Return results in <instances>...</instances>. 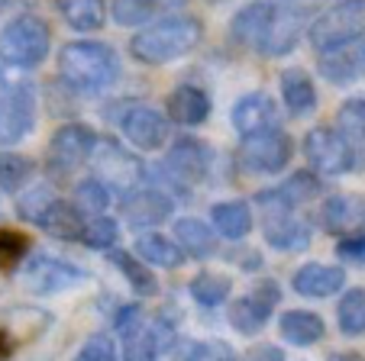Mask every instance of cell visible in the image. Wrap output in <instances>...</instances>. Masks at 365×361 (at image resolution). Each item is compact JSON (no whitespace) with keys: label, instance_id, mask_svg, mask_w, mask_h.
Masks as SVG:
<instances>
[{"label":"cell","instance_id":"cell-38","mask_svg":"<svg viewBox=\"0 0 365 361\" xmlns=\"http://www.w3.org/2000/svg\"><path fill=\"white\" fill-rule=\"evenodd\" d=\"M120 239V226L113 223L110 216H94L84 223V232H81V242L94 252H113Z\"/></svg>","mask_w":365,"mask_h":361},{"label":"cell","instance_id":"cell-22","mask_svg":"<svg viewBox=\"0 0 365 361\" xmlns=\"http://www.w3.org/2000/svg\"><path fill=\"white\" fill-rule=\"evenodd\" d=\"M365 219V204L352 194H333L320 206V226L330 236H349L352 229H359Z\"/></svg>","mask_w":365,"mask_h":361},{"label":"cell","instance_id":"cell-9","mask_svg":"<svg viewBox=\"0 0 365 361\" xmlns=\"http://www.w3.org/2000/svg\"><path fill=\"white\" fill-rule=\"evenodd\" d=\"M91 164H94V177L107 187H117V191H133V187L143 184L145 168L136 155L123 149L117 139H103L97 142L94 155H91Z\"/></svg>","mask_w":365,"mask_h":361},{"label":"cell","instance_id":"cell-11","mask_svg":"<svg viewBox=\"0 0 365 361\" xmlns=\"http://www.w3.org/2000/svg\"><path fill=\"white\" fill-rule=\"evenodd\" d=\"M278 300H282V287L275 281H259L246 297L233 300L230 307V326L240 335H259L269 323V316L275 313Z\"/></svg>","mask_w":365,"mask_h":361},{"label":"cell","instance_id":"cell-10","mask_svg":"<svg viewBox=\"0 0 365 361\" xmlns=\"http://www.w3.org/2000/svg\"><path fill=\"white\" fill-rule=\"evenodd\" d=\"M291 136L284 130H269V132H259V136H249L240 142V164L252 174H278V171L288 168L291 162Z\"/></svg>","mask_w":365,"mask_h":361},{"label":"cell","instance_id":"cell-6","mask_svg":"<svg viewBox=\"0 0 365 361\" xmlns=\"http://www.w3.org/2000/svg\"><path fill=\"white\" fill-rule=\"evenodd\" d=\"M36 88L29 81L0 75V145H16L36 126Z\"/></svg>","mask_w":365,"mask_h":361},{"label":"cell","instance_id":"cell-36","mask_svg":"<svg viewBox=\"0 0 365 361\" xmlns=\"http://www.w3.org/2000/svg\"><path fill=\"white\" fill-rule=\"evenodd\" d=\"M33 171H36L33 158L16 155V152H0V191H7V194L20 191L29 177H33Z\"/></svg>","mask_w":365,"mask_h":361},{"label":"cell","instance_id":"cell-19","mask_svg":"<svg viewBox=\"0 0 365 361\" xmlns=\"http://www.w3.org/2000/svg\"><path fill=\"white\" fill-rule=\"evenodd\" d=\"M175 204L159 191V187H143V191H133L130 200L123 204V216L133 229H152V226H162L172 216Z\"/></svg>","mask_w":365,"mask_h":361},{"label":"cell","instance_id":"cell-43","mask_svg":"<svg viewBox=\"0 0 365 361\" xmlns=\"http://www.w3.org/2000/svg\"><path fill=\"white\" fill-rule=\"evenodd\" d=\"M336 255L343 261H349V265H359V268H365V236H349V239H343L336 246Z\"/></svg>","mask_w":365,"mask_h":361},{"label":"cell","instance_id":"cell-23","mask_svg":"<svg viewBox=\"0 0 365 361\" xmlns=\"http://www.w3.org/2000/svg\"><path fill=\"white\" fill-rule=\"evenodd\" d=\"M317 68L333 88H349L365 75V46H349L320 55Z\"/></svg>","mask_w":365,"mask_h":361},{"label":"cell","instance_id":"cell-34","mask_svg":"<svg viewBox=\"0 0 365 361\" xmlns=\"http://www.w3.org/2000/svg\"><path fill=\"white\" fill-rule=\"evenodd\" d=\"M336 323L343 335H365V287H352L343 293L336 307Z\"/></svg>","mask_w":365,"mask_h":361},{"label":"cell","instance_id":"cell-41","mask_svg":"<svg viewBox=\"0 0 365 361\" xmlns=\"http://www.w3.org/2000/svg\"><path fill=\"white\" fill-rule=\"evenodd\" d=\"M75 361H117V345H113V339H107V335H94V339H88V345L78 352Z\"/></svg>","mask_w":365,"mask_h":361},{"label":"cell","instance_id":"cell-24","mask_svg":"<svg viewBox=\"0 0 365 361\" xmlns=\"http://www.w3.org/2000/svg\"><path fill=\"white\" fill-rule=\"evenodd\" d=\"M181 7H187V0H113L110 14L120 26H143V23L152 26Z\"/></svg>","mask_w":365,"mask_h":361},{"label":"cell","instance_id":"cell-33","mask_svg":"<svg viewBox=\"0 0 365 361\" xmlns=\"http://www.w3.org/2000/svg\"><path fill=\"white\" fill-rule=\"evenodd\" d=\"M336 130L346 136V142L352 145L356 152V168H359V155H362V145H365V97H352L339 107L336 113Z\"/></svg>","mask_w":365,"mask_h":361},{"label":"cell","instance_id":"cell-25","mask_svg":"<svg viewBox=\"0 0 365 361\" xmlns=\"http://www.w3.org/2000/svg\"><path fill=\"white\" fill-rule=\"evenodd\" d=\"M278 335H282L288 345L307 348V345L324 342L327 323L320 313H310V310H284L282 320H278Z\"/></svg>","mask_w":365,"mask_h":361},{"label":"cell","instance_id":"cell-39","mask_svg":"<svg viewBox=\"0 0 365 361\" xmlns=\"http://www.w3.org/2000/svg\"><path fill=\"white\" fill-rule=\"evenodd\" d=\"M297 36H301V20L297 14L291 10H278V20H275V29H272V39L265 46V55H284L294 48Z\"/></svg>","mask_w":365,"mask_h":361},{"label":"cell","instance_id":"cell-18","mask_svg":"<svg viewBox=\"0 0 365 361\" xmlns=\"http://www.w3.org/2000/svg\"><path fill=\"white\" fill-rule=\"evenodd\" d=\"M175 342H178V333L168 320H155L145 323L136 335H130L123 345V361H155L165 352H172Z\"/></svg>","mask_w":365,"mask_h":361},{"label":"cell","instance_id":"cell-31","mask_svg":"<svg viewBox=\"0 0 365 361\" xmlns=\"http://www.w3.org/2000/svg\"><path fill=\"white\" fill-rule=\"evenodd\" d=\"M110 265L117 268L120 274L126 278V284L139 293V297H152V293L159 291V281H155V271L145 265L143 258H133L130 252H110Z\"/></svg>","mask_w":365,"mask_h":361},{"label":"cell","instance_id":"cell-17","mask_svg":"<svg viewBox=\"0 0 365 361\" xmlns=\"http://www.w3.org/2000/svg\"><path fill=\"white\" fill-rule=\"evenodd\" d=\"M262 232L265 242L278 252H301L314 242V226L301 219L297 213H272L262 216Z\"/></svg>","mask_w":365,"mask_h":361},{"label":"cell","instance_id":"cell-26","mask_svg":"<svg viewBox=\"0 0 365 361\" xmlns=\"http://www.w3.org/2000/svg\"><path fill=\"white\" fill-rule=\"evenodd\" d=\"M175 242L181 246V252L191 255V258H197V261L217 255V248H220L217 232L210 229L207 223L194 219V216H185V219H178V223H175Z\"/></svg>","mask_w":365,"mask_h":361},{"label":"cell","instance_id":"cell-20","mask_svg":"<svg viewBox=\"0 0 365 361\" xmlns=\"http://www.w3.org/2000/svg\"><path fill=\"white\" fill-rule=\"evenodd\" d=\"M165 110L178 126H200L210 120L214 103H210V94L204 88H197V84H178L165 97Z\"/></svg>","mask_w":365,"mask_h":361},{"label":"cell","instance_id":"cell-29","mask_svg":"<svg viewBox=\"0 0 365 361\" xmlns=\"http://www.w3.org/2000/svg\"><path fill=\"white\" fill-rule=\"evenodd\" d=\"M56 7L78 33H97L107 20V0H56Z\"/></svg>","mask_w":365,"mask_h":361},{"label":"cell","instance_id":"cell-16","mask_svg":"<svg viewBox=\"0 0 365 361\" xmlns=\"http://www.w3.org/2000/svg\"><path fill=\"white\" fill-rule=\"evenodd\" d=\"M120 130H123L126 142H133L143 152H155L165 145L168 139V123L159 110L152 107H133L126 110V116L120 120Z\"/></svg>","mask_w":365,"mask_h":361},{"label":"cell","instance_id":"cell-7","mask_svg":"<svg viewBox=\"0 0 365 361\" xmlns=\"http://www.w3.org/2000/svg\"><path fill=\"white\" fill-rule=\"evenodd\" d=\"M304 158L310 162L314 174L327 177L346 174V171L356 168V152L336 126H314L304 136Z\"/></svg>","mask_w":365,"mask_h":361},{"label":"cell","instance_id":"cell-15","mask_svg":"<svg viewBox=\"0 0 365 361\" xmlns=\"http://www.w3.org/2000/svg\"><path fill=\"white\" fill-rule=\"evenodd\" d=\"M230 123L233 130L240 132L242 139L249 136H259V132H269V130H278V107L265 90H252V94L240 97L230 110Z\"/></svg>","mask_w":365,"mask_h":361},{"label":"cell","instance_id":"cell-14","mask_svg":"<svg viewBox=\"0 0 365 361\" xmlns=\"http://www.w3.org/2000/svg\"><path fill=\"white\" fill-rule=\"evenodd\" d=\"M275 20H278V7L269 4V0H252L240 14L230 20V39L242 48H259L265 52L272 39V29H275Z\"/></svg>","mask_w":365,"mask_h":361},{"label":"cell","instance_id":"cell-42","mask_svg":"<svg viewBox=\"0 0 365 361\" xmlns=\"http://www.w3.org/2000/svg\"><path fill=\"white\" fill-rule=\"evenodd\" d=\"M143 326H145V310L139 307V303H126V307L117 310V333L123 335V339L136 335Z\"/></svg>","mask_w":365,"mask_h":361},{"label":"cell","instance_id":"cell-13","mask_svg":"<svg viewBox=\"0 0 365 361\" xmlns=\"http://www.w3.org/2000/svg\"><path fill=\"white\" fill-rule=\"evenodd\" d=\"M97 142H101V139H97V132L91 130L88 123H65L52 132V142H48V162H52V168H56L58 174H65V171L91 162Z\"/></svg>","mask_w":365,"mask_h":361},{"label":"cell","instance_id":"cell-21","mask_svg":"<svg viewBox=\"0 0 365 361\" xmlns=\"http://www.w3.org/2000/svg\"><path fill=\"white\" fill-rule=\"evenodd\" d=\"M346 284V271L339 265H324V261H310V265L297 268L291 287L301 297H314V300H327L336 291H343Z\"/></svg>","mask_w":365,"mask_h":361},{"label":"cell","instance_id":"cell-2","mask_svg":"<svg viewBox=\"0 0 365 361\" xmlns=\"http://www.w3.org/2000/svg\"><path fill=\"white\" fill-rule=\"evenodd\" d=\"M204 39V23L197 16H165L130 39V55L139 65H168L194 52Z\"/></svg>","mask_w":365,"mask_h":361},{"label":"cell","instance_id":"cell-3","mask_svg":"<svg viewBox=\"0 0 365 361\" xmlns=\"http://www.w3.org/2000/svg\"><path fill=\"white\" fill-rule=\"evenodd\" d=\"M16 213L26 223L39 226L52 239H65V242H78L84 232V216L71 200L58 197L52 187H29L20 200H16Z\"/></svg>","mask_w":365,"mask_h":361},{"label":"cell","instance_id":"cell-44","mask_svg":"<svg viewBox=\"0 0 365 361\" xmlns=\"http://www.w3.org/2000/svg\"><path fill=\"white\" fill-rule=\"evenodd\" d=\"M0 7H7V0H0Z\"/></svg>","mask_w":365,"mask_h":361},{"label":"cell","instance_id":"cell-32","mask_svg":"<svg viewBox=\"0 0 365 361\" xmlns=\"http://www.w3.org/2000/svg\"><path fill=\"white\" fill-rule=\"evenodd\" d=\"M187 291H191L194 303H200L204 310H214L230 297L233 284H230V278L227 274H220V271H200V274H194L191 278Z\"/></svg>","mask_w":365,"mask_h":361},{"label":"cell","instance_id":"cell-12","mask_svg":"<svg viewBox=\"0 0 365 361\" xmlns=\"http://www.w3.org/2000/svg\"><path fill=\"white\" fill-rule=\"evenodd\" d=\"M162 171L172 177L175 187H197L210 171V149L194 136H181L172 142V149L165 152Z\"/></svg>","mask_w":365,"mask_h":361},{"label":"cell","instance_id":"cell-30","mask_svg":"<svg viewBox=\"0 0 365 361\" xmlns=\"http://www.w3.org/2000/svg\"><path fill=\"white\" fill-rule=\"evenodd\" d=\"M136 255L145 261V265L155 268H178L185 261V252L175 239L162 236V232H145V236L136 239Z\"/></svg>","mask_w":365,"mask_h":361},{"label":"cell","instance_id":"cell-4","mask_svg":"<svg viewBox=\"0 0 365 361\" xmlns=\"http://www.w3.org/2000/svg\"><path fill=\"white\" fill-rule=\"evenodd\" d=\"M52 33L36 14H20L0 29V65L14 71H33L48 58Z\"/></svg>","mask_w":365,"mask_h":361},{"label":"cell","instance_id":"cell-40","mask_svg":"<svg viewBox=\"0 0 365 361\" xmlns=\"http://www.w3.org/2000/svg\"><path fill=\"white\" fill-rule=\"evenodd\" d=\"M26 252H29L26 236H20L14 229H0V271H10V268L23 265Z\"/></svg>","mask_w":365,"mask_h":361},{"label":"cell","instance_id":"cell-5","mask_svg":"<svg viewBox=\"0 0 365 361\" xmlns=\"http://www.w3.org/2000/svg\"><path fill=\"white\" fill-rule=\"evenodd\" d=\"M365 36V0H339L310 23L307 39L320 55L356 46Z\"/></svg>","mask_w":365,"mask_h":361},{"label":"cell","instance_id":"cell-8","mask_svg":"<svg viewBox=\"0 0 365 361\" xmlns=\"http://www.w3.org/2000/svg\"><path fill=\"white\" fill-rule=\"evenodd\" d=\"M88 274L78 265H71L68 258H58L52 252H36L33 258L23 265V287L29 293H39V297H48V293H62L68 287L81 284Z\"/></svg>","mask_w":365,"mask_h":361},{"label":"cell","instance_id":"cell-27","mask_svg":"<svg viewBox=\"0 0 365 361\" xmlns=\"http://www.w3.org/2000/svg\"><path fill=\"white\" fill-rule=\"evenodd\" d=\"M210 223L230 242H240L252 232V210L246 200H220L210 206Z\"/></svg>","mask_w":365,"mask_h":361},{"label":"cell","instance_id":"cell-28","mask_svg":"<svg viewBox=\"0 0 365 361\" xmlns=\"http://www.w3.org/2000/svg\"><path fill=\"white\" fill-rule=\"evenodd\" d=\"M278 84H282V100L288 107V113L304 116L317 107V88H314V81L304 68H284Z\"/></svg>","mask_w":365,"mask_h":361},{"label":"cell","instance_id":"cell-37","mask_svg":"<svg viewBox=\"0 0 365 361\" xmlns=\"http://www.w3.org/2000/svg\"><path fill=\"white\" fill-rule=\"evenodd\" d=\"M278 191H282V197L297 210V206L310 204L314 197H320L324 184H320V177H317V174H310V171H297V174H291L288 181H284V184L278 187Z\"/></svg>","mask_w":365,"mask_h":361},{"label":"cell","instance_id":"cell-35","mask_svg":"<svg viewBox=\"0 0 365 361\" xmlns=\"http://www.w3.org/2000/svg\"><path fill=\"white\" fill-rule=\"evenodd\" d=\"M75 206L81 210V216H103L107 206H110V187L101 184L97 177H88V181H78L75 184Z\"/></svg>","mask_w":365,"mask_h":361},{"label":"cell","instance_id":"cell-1","mask_svg":"<svg viewBox=\"0 0 365 361\" xmlns=\"http://www.w3.org/2000/svg\"><path fill=\"white\" fill-rule=\"evenodd\" d=\"M120 55L107 42L94 39H75L65 42L58 52V78L65 88L78 94H103L120 81Z\"/></svg>","mask_w":365,"mask_h":361}]
</instances>
